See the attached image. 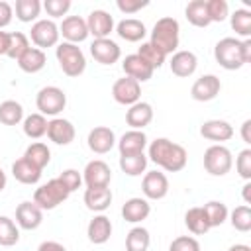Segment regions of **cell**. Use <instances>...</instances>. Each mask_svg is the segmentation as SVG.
I'll return each mask as SVG.
<instances>
[{"instance_id":"1","label":"cell","mask_w":251,"mask_h":251,"mask_svg":"<svg viewBox=\"0 0 251 251\" xmlns=\"http://www.w3.org/2000/svg\"><path fill=\"white\" fill-rule=\"evenodd\" d=\"M149 159L165 169L167 173H178L186 167L188 153L182 145L167 139V137H157L155 141L149 143Z\"/></svg>"},{"instance_id":"2","label":"cell","mask_w":251,"mask_h":251,"mask_svg":"<svg viewBox=\"0 0 251 251\" xmlns=\"http://www.w3.org/2000/svg\"><path fill=\"white\" fill-rule=\"evenodd\" d=\"M214 57L220 67L226 71L241 69L245 63L251 61V39H237V37H224L214 47Z\"/></svg>"},{"instance_id":"3","label":"cell","mask_w":251,"mask_h":251,"mask_svg":"<svg viewBox=\"0 0 251 251\" xmlns=\"http://www.w3.org/2000/svg\"><path fill=\"white\" fill-rule=\"evenodd\" d=\"M178 35H180V25L175 18H161L153 25L151 31V45H155L163 55H173L178 47Z\"/></svg>"},{"instance_id":"4","label":"cell","mask_w":251,"mask_h":251,"mask_svg":"<svg viewBox=\"0 0 251 251\" xmlns=\"http://www.w3.org/2000/svg\"><path fill=\"white\" fill-rule=\"evenodd\" d=\"M55 57L59 61V67L61 71L67 75V76H80L86 69V57L82 53V49L75 43H59L55 47Z\"/></svg>"},{"instance_id":"5","label":"cell","mask_w":251,"mask_h":251,"mask_svg":"<svg viewBox=\"0 0 251 251\" xmlns=\"http://www.w3.org/2000/svg\"><path fill=\"white\" fill-rule=\"evenodd\" d=\"M69 190L63 186V182L59 178H51L45 184H41L39 188H35L33 192V202L41 208V210H55L59 204H63L69 198Z\"/></svg>"},{"instance_id":"6","label":"cell","mask_w":251,"mask_h":251,"mask_svg":"<svg viewBox=\"0 0 251 251\" xmlns=\"http://www.w3.org/2000/svg\"><path fill=\"white\" fill-rule=\"evenodd\" d=\"M231 165H233V157H231V151L226 145L216 143V145H210L204 151V169L212 176L227 175L231 171Z\"/></svg>"},{"instance_id":"7","label":"cell","mask_w":251,"mask_h":251,"mask_svg":"<svg viewBox=\"0 0 251 251\" xmlns=\"http://www.w3.org/2000/svg\"><path fill=\"white\" fill-rule=\"evenodd\" d=\"M35 106L43 116H57L67 106V94L59 86H43L35 96Z\"/></svg>"},{"instance_id":"8","label":"cell","mask_w":251,"mask_h":251,"mask_svg":"<svg viewBox=\"0 0 251 251\" xmlns=\"http://www.w3.org/2000/svg\"><path fill=\"white\" fill-rule=\"evenodd\" d=\"M31 41L37 45V49H47V47H55L59 43V25L53 20H37L31 25L29 31Z\"/></svg>"},{"instance_id":"9","label":"cell","mask_w":251,"mask_h":251,"mask_svg":"<svg viewBox=\"0 0 251 251\" xmlns=\"http://www.w3.org/2000/svg\"><path fill=\"white\" fill-rule=\"evenodd\" d=\"M112 96L118 104H124V106H133L135 102H139L141 98V84L129 76H124V78H118L112 86Z\"/></svg>"},{"instance_id":"10","label":"cell","mask_w":251,"mask_h":251,"mask_svg":"<svg viewBox=\"0 0 251 251\" xmlns=\"http://www.w3.org/2000/svg\"><path fill=\"white\" fill-rule=\"evenodd\" d=\"M82 180L86 188H98V186H108L112 180V171L102 159H94L86 163L82 171Z\"/></svg>"},{"instance_id":"11","label":"cell","mask_w":251,"mask_h":251,"mask_svg":"<svg viewBox=\"0 0 251 251\" xmlns=\"http://www.w3.org/2000/svg\"><path fill=\"white\" fill-rule=\"evenodd\" d=\"M141 190L147 200H161L169 194V178L161 171H149L141 180Z\"/></svg>"},{"instance_id":"12","label":"cell","mask_w":251,"mask_h":251,"mask_svg":"<svg viewBox=\"0 0 251 251\" xmlns=\"http://www.w3.org/2000/svg\"><path fill=\"white\" fill-rule=\"evenodd\" d=\"M90 55L100 65H114L122 57V49L116 41H112L110 37H104V39H94L90 43Z\"/></svg>"},{"instance_id":"13","label":"cell","mask_w":251,"mask_h":251,"mask_svg":"<svg viewBox=\"0 0 251 251\" xmlns=\"http://www.w3.org/2000/svg\"><path fill=\"white\" fill-rule=\"evenodd\" d=\"M220 90H222V82L216 75H202L200 78L194 80L190 88V96L196 102H210L220 94Z\"/></svg>"},{"instance_id":"14","label":"cell","mask_w":251,"mask_h":251,"mask_svg":"<svg viewBox=\"0 0 251 251\" xmlns=\"http://www.w3.org/2000/svg\"><path fill=\"white\" fill-rule=\"evenodd\" d=\"M41 222H43V210L33 200L31 202L25 200V202L18 204V208H16V224L22 229H27V231L37 229L41 226Z\"/></svg>"},{"instance_id":"15","label":"cell","mask_w":251,"mask_h":251,"mask_svg":"<svg viewBox=\"0 0 251 251\" xmlns=\"http://www.w3.org/2000/svg\"><path fill=\"white\" fill-rule=\"evenodd\" d=\"M59 35H63V39L67 43H80L88 37V27H86V20H82L80 16H67L63 18V24L59 25Z\"/></svg>"},{"instance_id":"16","label":"cell","mask_w":251,"mask_h":251,"mask_svg":"<svg viewBox=\"0 0 251 251\" xmlns=\"http://www.w3.org/2000/svg\"><path fill=\"white\" fill-rule=\"evenodd\" d=\"M88 35H94V39H104L114 31V18L106 10H92L86 18Z\"/></svg>"},{"instance_id":"17","label":"cell","mask_w":251,"mask_h":251,"mask_svg":"<svg viewBox=\"0 0 251 251\" xmlns=\"http://www.w3.org/2000/svg\"><path fill=\"white\" fill-rule=\"evenodd\" d=\"M88 149L96 155H104L108 151H112V147L116 145V135L110 127L106 126H96L88 131Z\"/></svg>"},{"instance_id":"18","label":"cell","mask_w":251,"mask_h":251,"mask_svg":"<svg viewBox=\"0 0 251 251\" xmlns=\"http://www.w3.org/2000/svg\"><path fill=\"white\" fill-rule=\"evenodd\" d=\"M75 126L65 120V118H53L47 124V137L55 143V145H69L75 141Z\"/></svg>"},{"instance_id":"19","label":"cell","mask_w":251,"mask_h":251,"mask_svg":"<svg viewBox=\"0 0 251 251\" xmlns=\"http://www.w3.org/2000/svg\"><path fill=\"white\" fill-rule=\"evenodd\" d=\"M200 135L210 141H229L233 137V126L226 120H208L200 126Z\"/></svg>"},{"instance_id":"20","label":"cell","mask_w":251,"mask_h":251,"mask_svg":"<svg viewBox=\"0 0 251 251\" xmlns=\"http://www.w3.org/2000/svg\"><path fill=\"white\" fill-rule=\"evenodd\" d=\"M169 65H171V73L175 76L186 78V76L194 75V71L198 67V59L192 51H175Z\"/></svg>"},{"instance_id":"21","label":"cell","mask_w":251,"mask_h":251,"mask_svg":"<svg viewBox=\"0 0 251 251\" xmlns=\"http://www.w3.org/2000/svg\"><path fill=\"white\" fill-rule=\"evenodd\" d=\"M149 214H151V204L147 202V198H141V196H133L126 200V204L122 206V216L129 224H139L147 220Z\"/></svg>"},{"instance_id":"22","label":"cell","mask_w":251,"mask_h":251,"mask_svg":"<svg viewBox=\"0 0 251 251\" xmlns=\"http://www.w3.org/2000/svg\"><path fill=\"white\" fill-rule=\"evenodd\" d=\"M122 69H124L126 76L137 80L139 84H141V82H147V80L153 76V69H151L137 53H135V55H127V57L124 59V63H122Z\"/></svg>"},{"instance_id":"23","label":"cell","mask_w":251,"mask_h":251,"mask_svg":"<svg viewBox=\"0 0 251 251\" xmlns=\"http://www.w3.org/2000/svg\"><path fill=\"white\" fill-rule=\"evenodd\" d=\"M147 147V135L143 133V129H129L126 131L120 141H118V149L120 155H135V153H143Z\"/></svg>"},{"instance_id":"24","label":"cell","mask_w":251,"mask_h":251,"mask_svg":"<svg viewBox=\"0 0 251 251\" xmlns=\"http://www.w3.org/2000/svg\"><path fill=\"white\" fill-rule=\"evenodd\" d=\"M86 235H88L90 243H94V245L106 243V241L110 239V235H112V222H110V218L104 216V214L94 216V218L88 222Z\"/></svg>"},{"instance_id":"25","label":"cell","mask_w":251,"mask_h":251,"mask_svg":"<svg viewBox=\"0 0 251 251\" xmlns=\"http://www.w3.org/2000/svg\"><path fill=\"white\" fill-rule=\"evenodd\" d=\"M153 120V108L149 102H135L133 106H129V110L126 112V122L131 129H143L145 126H149Z\"/></svg>"},{"instance_id":"26","label":"cell","mask_w":251,"mask_h":251,"mask_svg":"<svg viewBox=\"0 0 251 251\" xmlns=\"http://www.w3.org/2000/svg\"><path fill=\"white\" fill-rule=\"evenodd\" d=\"M84 204L92 212H104L112 204V190L108 186L98 188H86L84 190Z\"/></svg>"},{"instance_id":"27","label":"cell","mask_w":251,"mask_h":251,"mask_svg":"<svg viewBox=\"0 0 251 251\" xmlns=\"http://www.w3.org/2000/svg\"><path fill=\"white\" fill-rule=\"evenodd\" d=\"M116 33H118L122 39L129 41V43H137V41H141V39L145 37L147 29H145V24H143L141 20L126 18V20H122V22L116 25Z\"/></svg>"},{"instance_id":"28","label":"cell","mask_w":251,"mask_h":251,"mask_svg":"<svg viewBox=\"0 0 251 251\" xmlns=\"http://www.w3.org/2000/svg\"><path fill=\"white\" fill-rule=\"evenodd\" d=\"M12 175L22 184H35L41 178V169H37L35 165H31L25 157H20L12 165Z\"/></svg>"},{"instance_id":"29","label":"cell","mask_w":251,"mask_h":251,"mask_svg":"<svg viewBox=\"0 0 251 251\" xmlns=\"http://www.w3.org/2000/svg\"><path fill=\"white\" fill-rule=\"evenodd\" d=\"M47 63V57H45V51L37 49V47H29L20 59H18V67L24 71V73H39Z\"/></svg>"},{"instance_id":"30","label":"cell","mask_w":251,"mask_h":251,"mask_svg":"<svg viewBox=\"0 0 251 251\" xmlns=\"http://www.w3.org/2000/svg\"><path fill=\"white\" fill-rule=\"evenodd\" d=\"M184 224H186L188 231L194 233V235H204L210 229V224L206 220V214H204L202 206L188 208L186 214H184Z\"/></svg>"},{"instance_id":"31","label":"cell","mask_w":251,"mask_h":251,"mask_svg":"<svg viewBox=\"0 0 251 251\" xmlns=\"http://www.w3.org/2000/svg\"><path fill=\"white\" fill-rule=\"evenodd\" d=\"M184 14H186V20L192 25H196V27H206V25L212 24L210 22V16H208L206 0H192V2H188Z\"/></svg>"},{"instance_id":"32","label":"cell","mask_w":251,"mask_h":251,"mask_svg":"<svg viewBox=\"0 0 251 251\" xmlns=\"http://www.w3.org/2000/svg\"><path fill=\"white\" fill-rule=\"evenodd\" d=\"M147 157L145 153H135V155H120V169L129 175V176H139L147 169Z\"/></svg>"},{"instance_id":"33","label":"cell","mask_w":251,"mask_h":251,"mask_svg":"<svg viewBox=\"0 0 251 251\" xmlns=\"http://www.w3.org/2000/svg\"><path fill=\"white\" fill-rule=\"evenodd\" d=\"M151 243V235L145 227L135 226L126 235V251H147Z\"/></svg>"},{"instance_id":"34","label":"cell","mask_w":251,"mask_h":251,"mask_svg":"<svg viewBox=\"0 0 251 251\" xmlns=\"http://www.w3.org/2000/svg\"><path fill=\"white\" fill-rule=\"evenodd\" d=\"M47 118L43 114H29L27 118H24V133L29 139H39L43 135H47Z\"/></svg>"},{"instance_id":"35","label":"cell","mask_w":251,"mask_h":251,"mask_svg":"<svg viewBox=\"0 0 251 251\" xmlns=\"http://www.w3.org/2000/svg\"><path fill=\"white\" fill-rule=\"evenodd\" d=\"M24 157H25L31 165H35L37 169L43 171V169L49 165V161H51V151H49V147H47L45 143L35 141V143H31V145L25 149Z\"/></svg>"},{"instance_id":"36","label":"cell","mask_w":251,"mask_h":251,"mask_svg":"<svg viewBox=\"0 0 251 251\" xmlns=\"http://www.w3.org/2000/svg\"><path fill=\"white\" fill-rule=\"evenodd\" d=\"M202 210H204V214H206V220H208L210 227L222 226V224L227 220V216H229L227 206H226L224 202H220V200H210V202H206V204L202 206Z\"/></svg>"},{"instance_id":"37","label":"cell","mask_w":251,"mask_h":251,"mask_svg":"<svg viewBox=\"0 0 251 251\" xmlns=\"http://www.w3.org/2000/svg\"><path fill=\"white\" fill-rule=\"evenodd\" d=\"M24 120V108L16 100H4L0 104V122L4 126H18Z\"/></svg>"},{"instance_id":"38","label":"cell","mask_w":251,"mask_h":251,"mask_svg":"<svg viewBox=\"0 0 251 251\" xmlns=\"http://www.w3.org/2000/svg\"><path fill=\"white\" fill-rule=\"evenodd\" d=\"M16 18L24 24H29V22H37V16L41 12V2L39 0H16Z\"/></svg>"},{"instance_id":"39","label":"cell","mask_w":251,"mask_h":251,"mask_svg":"<svg viewBox=\"0 0 251 251\" xmlns=\"http://www.w3.org/2000/svg\"><path fill=\"white\" fill-rule=\"evenodd\" d=\"M229 20H231V29L239 37L249 39V35H251V12L245 8H239L229 16Z\"/></svg>"},{"instance_id":"40","label":"cell","mask_w":251,"mask_h":251,"mask_svg":"<svg viewBox=\"0 0 251 251\" xmlns=\"http://www.w3.org/2000/svg\"><path fill=\"white\" fill-rule=\"evenodd\" d=\"M20 241V229L8 216H0V245L12 247Z\"/></svg>"},{"instance_id":"41","label":"cell","mask_w":251,"mask_h":251,"mask_svg":"<svg viewBox=\"0 0 251 251\" xmlns=\"http://www.w3.org/2000/svg\"><path fill=\"white\" fill-rule=\"evenodd\" d=\"M229 222H231L233 229L243 231V233L249 231L251 229V208L247 204L233 208V212L229 214Z\"/></svg>"},{"instance_id":"42","label":"cell","mask_w":251,"mask_h":251,"mask_svg":"<svg viewBox=\"0 0 251 251\" xmlns=\"http://www.w3.org/2000/svg\"><path fill=\"white\" fill-rule=\"evenodd\" d=\"M137 55L155 71V69H159L163 63H165V59H167V55H163L155 45H151L149 41L147 43H141V47H139V51H137Z\"/></svg>"},{"instance_id":"43","label":"cell","mask_w":251,"mask_h":251,"mask_svg":"<svg viewBox=\"0 0 251 251\" xmlns=\"http://www.w3.org/2000/svg\"><path fill=\"white\" fill-rule=\"evenodd\" d=\"M29 49V41H27V35L22 33V31H12L10 33V47H8V57L10 59H20L25 51Z\"/></svg>"},{"instance_id":"44","label":"cell","mask_w":251,"mask_h":251,"mask_svg":"<svg viewBox=\"0 0 251 251\" xmlns=\"http://www.w3.org/2000/svg\"><path fill=\"white\" fill-rule=\"evenodd\" d=\"M210 22H224L229 16V6L226 0H206Z\"/></svg>"},{"instance_id":"45","label":"cell","mask_w":251,"mask_h":251,"mask_svg":"<svg viewBox=\"0 0 251 251\" xmlns=\"http://www.w3.org/2000/svg\"><path fill=\"white\" fill-rule=\"evenodd\" d=\"M235 169L243 180H251V149L249 147L239 151V155L235 159Z\"/></svg>"},{"instance_id":"46","label":"cell","mask_w":251,"mask_h":251,"mask_svg":"<svg viewBox=\"0 0 251 251\" xmlns=\"http://www.w3.org/2000/svg\"><path fill=\"white\" fill-rule=\"evenodd\" d=\"M169 251H200V243L192 235H178L171 241Z\"/></svg>"},{"instance_id":"47","label":"cell","mask_w":251,"mask_h":251,"mask_svg":"<svg viewBox=\"0 0 251 251\" xmlns=\"http://www.w3.org/2000/svg\"><path fill=\"white\" fill-rule=\"evenodd\" d=\"M57 178L63 182V186H65L69 192H75V190L80 188V184H82V176H80V173H78L76 169H67V171H63Z\"/></svg>"},{"instance_id":"48","label":"cell","mask_w":251,"mask_h":251,"mask_svg":"<svg viewBox=\"0 0 251 251\" xmlns=\"http://www.w3.org/2000/svg\"><path fill=\"white\" fill-rule=\"evenodd\" d=\"M43 8L47 12V16L51 18H61L71 10V0H45Z\"/></svg>"},{"instance_id":"49","label":"cell","mask_w":251,"mask_h":251,"mask_svg":"<svg viewBox=\"0 0 251 251\" xmlns=\"http://www.w3.org/2000/svg\"><path fill=\"white\" fill-rule=\"evenodd\" d=\"M147 4H149V0H116L118 10L124 14H135L141 8H145Z\"/></svg>"},{"instance_id":"50","label":"cell","mask_w":251,"mask_h":251,"mask_svg":"<svg viewBox=\"0 0 251 251\" xmlns=\"http://www.w3.org/2000/svg\"><path fill=\"white\" fill-rule=\"evenodd\" d=\"M12 18H14V8H12V4H8L6 0H0V29L6 27V25H10Z\"/></svg>"},{"instance_id":"51","label":"cell","mask_w":251,"mask_h":251,"mask_svg":"<svg viewBox=\"0 0 251 251\" xmlns=\"http://www.w3.org/2000/svg\"><path fill=\"white\" fill-rule=\"evenodd\" d=\"M37 251H67V247L59 241H43V243H39Z\"/></svg>"},{"instance_id":"52","label":"cell","mask_w":251,"mask_h":251,"mask_svg":"<svg viewBox=\"0 0 251 251\" xmlns=\"http://www.w3.org/2000/svg\"><path fill=\"white\" fill-rule=\"evenodd\" d=\"M241 139H243L247 145H251V120H245V122L241 124Z\"/></svg>"},{"instance_id":"53","label":"cell","mask_w":251,"mask_h":251,"mask_svg":"<svg viewBox=\"0 0 251 251\" xmlns=\"http://www.w3.org/2000/svg\"><path fill=\"white\" fill-rule=\"evenodd\" d=\"M10 47V33L8 31H0V55H6Z\"/></svg>"},{"instance_id":"54","label":"cell","mask_w":251,"mask_h":251,"mask_svg":"<svg viewBox=\"0 0 251 251\" xmlns=\"http://www.w3.org/2000/svg\"><path fill=\"white\" fill-rule=\"evenodd\" d=\"M243 200H245V204H251V180H247L243 184Z\"/></svg>"},{"instance_id":"55","label":"cell","mask_w":251,"mask_h":251,"mask_svg":"<svg viewBox=\"0 0 251 251\" xmlns=\"http://www.w3.org/2000/svg\"><path fill=\"white\" fill-rule=\"evenodd\" d=\"M227 251H251V247L245 245V243H235V245H231Z\"/></svg>"},{"instance_id":"56","label":"cell","mask_w":251,"mask_h":251,"mask_svg":"<svg viewBox=\"0 0 251 251\" xmlns=\"http://www.w3.org/2000/svg\"><path fill=\"white\" fill-rule=\"evenodd\" d=\"M6 188V173L2 171V167H0V192Z\"/></svg>"}]
</instances>
